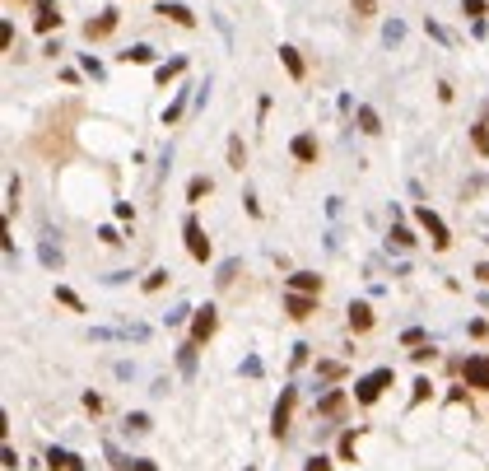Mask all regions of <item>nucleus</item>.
Listing matches in <instances>:
<instances>
[{
	"mask_svg": "<svg viewBox=\"0 0 489 471\" xmlns=\"http://www.w3.org/2000/svg\"><path fill=\"white\" fill-rule=\"evenodd\" d=\"M410 355H415V364H428V360H433V355H438V350H433V346H428V341H424V346H415Z\"/></svg>",
	"mask_w": 489,
	"mask_h": 471,
	"instance_id": "obj_41",
	"label": "nucleus"
},
{
	"mask_svg": "<svg viewBox=\"0 0 489 471\" xmlns=\"http://www.w3.org/2000/svg\"><path fill=\"white\" fill-rule=\"evenodd\" d=\"M294 406H298V388H280V401H275V410H271V434H275V439H289Z\"/></svg>",
	"mask_w": 489,
	"mask_h": 471,
	"instance_id": "obj_3",
	"label": "nucleus"
},
{
	"mask_svg": "<svg viewBox=\"0 0 489 471\" xmlns=\"http://www.w3.org/2000/svg\"><path fill=\"white\" fill-rule=\"evenodd\" d=\"M229 168H233V173H243V168H247V145H243V136H229Z\"/></svg>",
	"mask_w": 489,
	"mask_h": 471,
	"instance_id": "obj_19",
	"label": "nucleus"
},
{
	"mask_svg": "<svg viewBox=\"0 0 489 471\" xmlns=\"http://www.w3.org/2000/svg\"><path fill=\"white\" fill-rule=\"evenodd\" d=\"M485 10H489V0H461V15H466V19H475V24L485 19Z\"/></svg>",
	"mask_w": 489,
	"mask_h": 471,
	"instance_id": "obj_32",
	"label": "nucleus"
},
{
	"mask_svg": "<svg viewBox=\"0 0 489 471\" xmlns=\"http://www.w3.org/2000/svg\"><path fill=\"white\" fill-rule=\"evenodd\" d=\"M117 220H122V224H136V205H126V201H117Z\"/></svg>",
	"mask_w": 489,
	"mask_h": 471,
	"instance_id": "obj_42",
	"label": "nucleus"
},
{
	"mask_svg": "<svg viewBox=\"0 0 489 471\" xmlns=\"http://www.w3.org/2000/svg\"><path fill=\"white\" fill-rule=\"evenodd\" d=\"M70 457L75 453H65V448H47V467L51 471H70Z\"/></svg>",
	"mask_w": 489,
	"mask_h": 471,
	"instance_id": "obj_29",
	"label": "nucleus"
},
{
	"mask_svg": "<svg viewBox=\"0 0 489 471\" xmlns=\"http://www.w3.org/2000/svg\"><path fill=\"white\" fill-rule=\"evenodd\" d=\"M186 94H191V89H177V98H173V103H168V112H163V126L182 122V112H186Z\"/></svg>",
	"mask_w": 489,
	"mask_h": 471,
	"instance_id": "obj_25",
	"label": "nucleus"
},
{
	"mask_svg": "<svg viewBox=\"0 0 489 471\" xmlns=\"http://www.w3.org/2000/svg\"><path fill=\"white\" fill-rule=\"evenodd\" d=\"M247 471H252V467H247Z\"/></svg>",
	"mask_w": 489,
	"mask_h": 471,
	"instance_id": "obj_50",
	"label": "nucleus"
},
{
	"mask_svg": "<svg viewBox=\"0 0 489 471\" xmlns=\"http://www.w3.org/2000/svg\"><path fill=\"white\" fill-rule=\"evenodd\" d=\"M122 61H126V65H154V47L136 42V47H126V51H122Z\"/></svg>",
	"mask_w": 489,
	"mask_h": 471,
	"instance_id": "obj_22",
	"label": "nucleus"
},
{
	"mask_svg": "<svg viewBox=\"0 0 489 471\" xmlns=\"http://www.w3.org/2000/svg\"><path fill=\"white\" fill-rule=\"evenodd\" d=\"M471 145H475V154L489 159V122H475L471 126Z\"/></svg>",
	"mask_w": 489,
	"mask_h": 471,
	"instance_id": "obj_24",
	"label": "nucleus"
},
{
	"mask_svg": "<svg viewBox=\"0 0 489 471\" xmlns=\"http://www.w3.org/2000/svg\"><path fill=\"white\" fill-rule=\"evenodd\" d=\"M210 191H214V182H210L205 173H196L191 182H186V205H200L205 196H210Z\"/></svg>",
	"mask_w": 489,
	"mask_h": 471,
	"instance_id": "obj_17",
	"label": "nucleus"
},
{
	"mask_svg": "<svg viewBox=\"0 0 489 471\" xmlns=\"http://www.w3.org/2000/svg\"><path fill=\"white\" fill-rule=\"evenodd\" d=\"M428 397H433V383L419 374V378H415V392H410V406H419V401H428Z\"/></svg>",
	"mask_w": 489,
	"mask_h": 471,
	"instance_id": "obj_31",
	"label": "nucleus"
},
{
	"mask_svg": "<svg viewBox=\"0 0 489 471\" xmlns=\"http://www.w3.org/2000/svg\"><path fill=\"white\" fill-rule=\"evenodd\" d=\"M317 298L321 294H284V313H289L294 322H307V317L317 313Z\"/></svg>",
	"mask_w": 489,
	"mask_h": 471,
	"instance_id": "obj_9",
	"label": "nucleus"
},
{
	"mask_svg": "<svg viewBox=\"0 0 489 471\" xmlns=\"http://www.w3.org/2000/svg\"><path fill=\"white\" fill-rule=\"evenodd\" d=\"M415 224L428 234V248H433V252H447V248H452V234H447V224H443V215H438V210L415 205Z\"/></svg>",
	"mask_w": 489,
	"mask_h": 471,
	"instance_id": "obj_2",
	"label": "nucleus"
},
{
	"mask_svg": "<svg viewBox=\"0 0 489 471\" xmlns=\"http://www.w3.org/2000/svg\"><path fill=\"white\" fill-rule=\"evenodd\" d=\"M182 70H186V61H182V56H173V61H159V65H154V79H159V84H168V79H177Z\"/></svg>",
	"mask_w": 489,
	"mask_h": 471,
	"instance_id": "obj_18",
	"label": "nucleus"
},
{
	"mask_svg": "<svg viewBox=\"0 0 489 471\" xmlns=\"http://www.w3.org/2000/svg\"><path fill=\"white\" fill-rule=\"evenodd\" d=\"M354 448H359V429H345L340 434V462H354Z\"/></svg>",
	"mask_w": 489,
	"mask_h": 471,
	"instance_id": "obj_27",
	"label": "nucleus"
},
{
	"mask_svg": "<svg viewBox=\"0 0 489 471\" xmlns=\"http://www.w3.org/2000/svg\"><path fill=\"white\" fill-rule=\"evenodd\" d=\"M284 285H289V294H321V276H312V271H294Z\"/></svg>",
	"mask_w": 489,
	"mask_h": 471,
	"instance_id": "obj_14",
	"label": "nucleus"
},
{
	"mask_svg": "<svg viewBox=\"0 0 489 471\" xmlns=\"http://www.w3.org/2000/svg\"><path fill=\"white\" fill-rule=\"evenodd\" d=\"M350 401H354L350 388H331V392L317 401V415H321V420H340V415L350 410Z\"/></svg>",
	"mask_w": 489,
	"mask_h": 471,
	"instance_id": "obj_7",
	"label": "nucleus"
},
{
	"mask_svg": "<svg viewBox=\"0 0 489 471\" xmlns=\"http://www.w3.org/2000/svg\"><path fill=\"white\" fill-rule=\"evenodd\" d=\"M280 65L289 70V79H303V75H307V61L298 56V47H289V42L280 47Z\"/></svg>",
	"mask_w": 489,
	"mask_h": 471,
	"instance_id": "obj_15",
	"label": "nucleus"
},
{
	"mask_svg": "<svg viewBox=\"0 0 489 471\" xmlns=\"http://www.w3.org/2000/svg\"><path fill=\"white\" fill-rule=\"evenodd\" d=\"M424 341H428V331H419V327L401 331V346H424Z\"/></svg>",
	"mask_w": 489,
	"mask_h": 471,
	"instance_id": "obj_36",
	"label": "nucleus"
},
{
	"mask_svg": "<svg viewBox=\"0 0 489 471\" xmlns=\"http://www.w3.org/2000/svg\"><path fill=\"white\" fill-rule=\"evenodd\" d=\"M182 238H186V252H191V262H210V257H214L210 234L200 229V220H196V215H186V220H182Z\"/></svg>",
	"mask_w": 489,
	"mask_h": 471,
	"instance_id": "obj_4",
	"label": "nucleus"
},
{
	"mask_svg": "<svg viewBox=\"0 0 489 471\" xmlns=\"http://www.w3.org/2000/svg\"><path fill=\"white\" fill-rule=\"evenodd\" d=\"M475 280H485V285H489V262H480V266H475Z\"/></svg>",
	"mask_w": 489,
	"mask_h": 471,
	"instance_id": "obj_48",
	"label": "nucleus"
},
{
	"mask_svg": "<svg viewBox=\"0 0 489 471\" xmlns=\"http://www.w3.org/2000/svg\"><path fill=\"white\" fill-rule=\"evenodd\" d=\"M243 201H247V215H252V220H261V201H257V196H252V191H247Z\"/></svg>",
	"mask_w": 489,
	"mask_h": 471,
	"instance_id": "obj_46",
	"label": "nucleus"
},
{
	"mask_svg": "<svg viewBox=\"0 0 489 471\" xmlns=\"http://www.w3.org/2000/svg\"><path fill=\"white\" fill-rule=\"evenodd\" d=\"M126 429H136V434H145V429H154V420L145 415V410H136V415H126Z\"/></svg>",
	"mask_w": 489,
	"mask_h": 471,
	"instance_id": "obj_35",
	"label": "nucleus"
},
{
	"mask_svg": "<svg viewBox=\"0 0 489 471\" xmlns=\"http://www.w3.org/2000/svg\"><path fill=\"white\" fill-rule=\"evenodd\" d=\"M214 331H219V308H214V303H205V308H196V313H191V341H196V346H205Z\"/></svg>",
	"mask_w": 489,
	"mask_h": 471,
	"instance_id": "obj_6",
	"label": "nucleus"
},
{
	"mask_svg": "<svg viewBox=\"0 0 489 471\" xmlns=\"http://www.w3.org/2000/svg\"><path fill=\"white\" fill-rule=\"evenodd\" d=\"M191 313H196V308H186V303H177V308H173V313L163 317V322H168V327H182V322H191Z\"/></svg>",
	"mask_w": 489,
	"mask_h": 471,
	"instance_id": "obj_34",
	"label": "nucleus"
},
{
	"mask_svg": "<svg viewBox=\"0 0 489 471\" xmlns=\"http://www.w3.org/2000/svg\"><path fill=\"white\" fill-rule=\"evenodd\" d=\"M159 15H163V19H173L177 29H196V15L186 10L182 0H163V5H159Z\"/></svg>",
	"mask_w": 489,
	"mask_h": 471,
	"instance_id": "obj_13",
	"label": "nucleus"
},
{
	"mask_svg": "<svg viewBox=\"0 0 489 471\" xmlns=\"http://www.w3.org/2000/svg\"><path fill=\"white\" fill-rule=\"evenodd\" d=\"M392 248H401V252H415V243H419V238H415V229L410 224H401V220H392Z\"/></svg>",
	"mask_w": 489,
	"mask_h": 471,
	"instance_id": "obj_16",
	"label": "nucleus"
},
{
	"mask_svg": "<svg viewBox=\"0 0 489 471\" xmlns=\"http://www.w3.org/2000/svg\"><path fill=\"white\" fill-rule=\"evenodd\" d=\"M84 406H89L93 415H98V410H103V397H98V392H84Z\"/></svg>",
	"mask_w": 489,
	"mask_h": 471,
	"instance_id": "obj_47",
	"label": "nucleus"
},
{
	"mask_svg": "<svg viewBox=\"0 0 489 471\" xmlns=\"http://www.w3.org/2000/svg\"><path fill=\"white\" fill-rule=\"evenodd\" d=\"M238 271H243V262H238V257H229V262L219 266V276H214V280H219V285H224V289H229V285H233V276H238Z\"/></svg>",
	"mask_w": 489,
	"mask_h": 471,
	"instance_id": "obj_30",
	"label": "nucleus"
},
{
	"mask_svg": "<svg viewBox=\"0 0 489 471\" xmlns=\"http://www.w3.org/2000/svg\"><path fill=\"white\" fill-rule=\"evenodd\" d=\"M112 33H117V10H103L98 19L84 24V38H89V42H103V38H112Z\"/></svg>",
	"mask_w": 489,
	"mask_h": 471,
	"instance_id": "obj_11",
	"label": "nucleus"
},
{
	"mask_svg": "<svg viewBox=\"0 0 489 471\" xmlns=\"http://www.w3.org/2000/svg\"><path fill=\"white\" fill-rule=\"evenodd\" d=\"M56 303H65L70 313H84V298H79L75 289H70V285H56Z\"/></svg>",
	"mask_w": 489,
	"mask_h": 471,
	"instance_id": "obj_26",
	"label": "nucleus"
},
{
	"mask_svg": "<svg viewBox=\"0 0 489 471\" xmlns=\"http://www.w3.org/2000/svg\"><path fill=\"white\" fill-rule=\"evenodd\" d=\"M354 122H359L364 136H378V131H383V117H378L373 108H359V112H354Z\"/></svg>",
	"mask_w": 489,
	"mask_h": 471,
	"instance_id": "obj_20",
	"label": "nucleus"
},
{
	"mask_svg": "<svg viewBox=\"0 0 489 471\" xmlns=\"http://www.w3.org/2000/svg\"><path fill=\"white\" fill-rule=\"evenodd\" d=\"M42 262H47L51 271H56V266H61V248H51V243H42Z\"/></svg>",
	"mask_w": 489,
	"mask_h": 471,
	"instance_id": "obj_40",
	"label": "nucleus"
},
{
	"mask_svg": "<svg viewBox=\"0 0 489 471\" xmlns=\"http://www.w3.org/2000/svg\"><path fill=\"white\" fill-rule=\"evenodd\" d=\"M345 317H350V331H373V322H378V313H373L368 298H354L350 308H345Z\"/></svg>",
	"mask_w": 489,
	"mask_h": 471,
	"instance_id": "obj_10",
	"label": "nucleus"
},
{
	"mask_svg": "<svg viewBox=\"0 0 489 471\" xmlns=\"http://www.w3.org/2000/svg\"><path fill=\"white\" fill-rule=\"evenodd\" d=\"M307 350H312L307 341H298V346H294V355H289V364H294V369H303V364H307Z\"/></svg>",
	"mask_w": 489,
	"mask_h": 471,
	"instance_id": "obj_38",
	"label": "nucleus"
},
{
	"mask_svg": "<svg viewBox=\"0 0 489 471\" xmlns=\"http://www.w3.org/2000/svg\"><path fill=\"white\" fill-rule=\"evenodd\" d=\"M33 29H38V33H51V29H61V5H56V0H38V15H33Z\"/></svg>",
	"mask_w": 489,
	"mask_h": 471,
	"instance_id": "obj_12",
	"label": "nucleus"
},
{
	"mask_svg": "<svg viewBox=\"0 0 489 471\" xmlns=\"http://www.w3.org/2000/svg\"><path fill=\"white\" fill-rule=\"evenodd\" d=\"M392 383H396V369H392V364H383V369H373V374H364L359 383H354V401H359V406H373V401H378Z\"/></svg>",
	"mask_w": 489,
	"mask_h": 471,
	"instance_id": "obj_1",
	"label": "nucleus"
},
{
	"mask_svg": "<svg viewBox=\"0 0 489 471\" xmlns=\"http://www.w3.org/2000/svg\"><path fill=\"white\" fill-rule=\"evenodd\" d=\"M461 378H466V388H475V392H489V350H480V355H466V364H461Z\"/></svg>",
	"mask_w": 489,
	"mask_h": 471,
	"instance_id": "obj_5",
	"label": "nucleus"
},
{
	"mask_svg": "<svg viewBox=\"0 0 489 471\" xmlns=\"http://www.w3.org/2000/svg\"><path fill=\"white\" fill-rule=\"evenodd\" d=\"M126 471H159V467H154L150 457H131V467H126Z\"/></svg>",
	"mask_w": 489,
	"mask_h": 471,
	"instance_id": "obj_44",
	"label": "nucleus"
},
{
	"mask_svg": "<svg viewBox=\"0 0 489 471\" xmlns=\"http://www.w3.org/2000/svg\"><path fill=\"white\" fill-rule=\"evenodd\" d=\"M466 331H471L475 341H485V336H489V322H485V317H471V322H466Z\"/></svg>",
	"mask_w": 489,
	"mask_h": 471,
	"instance_id": "obj_37",
	"label": "nucleus"
},
{
	"mask_svg": "<svg viewBox=\"0 0 489 471\" xmlns=\"http://www.w3.org/2000/svg\"><path fill=\"white\" fill-rule=\"evenodd\" d=\"M350 10H354V19H373L378 15V0H350Z\"/></svg>",
	"mask_w": 489,
	"mask_h": 471,
	"instance_id": "obj_33",
	"label": "nucleus"
},
{
	"mask_svg": "<svg viewBox=\"0 0 489 471\" xmlns=\"http://www.w3.org/2000/svg\"><path fill=\"white\" fill-rule=\"evenodd\" d=\"M98 243H107V248H117V243H122V234H117L112 224H103V229H98Z\"/></svg>",
	"mask_w": 489,
	"mask_h": 471,
	"instance_id": "obj_39",
	"label": "nucleus"
},
{
	"mask_svg": "<svg viewBox=\"0 0 489 471\" xmlns=\"http://www.w3.org/2000/svg\"><path fill=\"white\" fill-rule=\"evenodd\" d=\"M317 378L321 383H340V378H345V364L340 360H317Z\"/></svg>",
	"mask_w": 489,
	"mask_h": 471,
	"instance_id": "obj_23",
	"label": "nucleus"
},
{
	"mask_svg": "<svg viewBox=\"0 0 489 471\" xmlns=\"http://www.w3.org/2000/svg\"><path fill=\"white\" fill-rule=\"evenodd\" d=\"M424 29H428V38H438V42H447V29H443V24H433V19H428Z\"/></svg>",
	"mask_w": 489,
	"mask_h": 471,
	"instance_id": "obj_45",
	"label": "nucleus"
},
{
	"mask_svg": "<svg viewBox=\"0 0 489 471\" xmlns=\"http://www.w3.org/2000/svg\"><path fill=\"white\" fill-rule=\"evenodd\" d=\"M303 471H331V457H321V453H317V457H307V467H303Z\"/></svg>",
	"mask_w": 489,
	"mask_h": 471,
	"instance_id": "obj_43",
	"label": "nucleus"
},
{
	"mask_svg": "<svg viewBox=\"0 0 489 471\" xmlns=\"http://www.w3.org/2000/svg\"><path fill=\"white\" fill-rule=\"evenodd\" d=\"M196 341H186V346L182 350H177V364H182V374H196Z\"/></svg>",
	"mask_w": 489,
	"mask_h": 471,
	"instance_id": "obj_28",
	"label": "nucleus"
},
{
	"mask_svg": "<svg viewBox=\"0 0 489 471\" xmlns=\"http://www.w3.org/2000/svg\"><path fill=\"white\" fill-rule=\"evenodd\" d=\"M173 276H168V266H154L150 276H145V280H140V289H145V294H159V289H163V285H168Z\"/></svg>",
	"mask_w": 489,
	"mask_h": 471,
	"instance_id": "obj_21",
	"label": "nucleus"
},
{
	"mask_svg": "<svg viewBox=\"0 0 489 471\" xmlns=\"http://www.w3.org/2000/svg\"><path fill=\"white\" fill-rule=\"evenodd\" d=\"M70 471H89V467H84V457H70Z\"/></svg>",
	"mask_w": 489,
	"mask_h": 471,
	"instance_id": "obj_49",
	"label": "nucleus"
},
{
	"mask_svg": "<svg viewBox=\"0 0 489 471\" xmlns=\"http://www.w3.org/2000/svg\"><path fill=\"white\" fill-rule=\"evenodd\" d=\"M289 154L298 159V163H317V159H321V145H317V136H312V131H298V136L289 141Z\"/></svg>",
	"mask_w": 489,
	"mask_h": 471,
	"instance_id": "obj_8",
	"label": "nucleus"
}]
</instances>
